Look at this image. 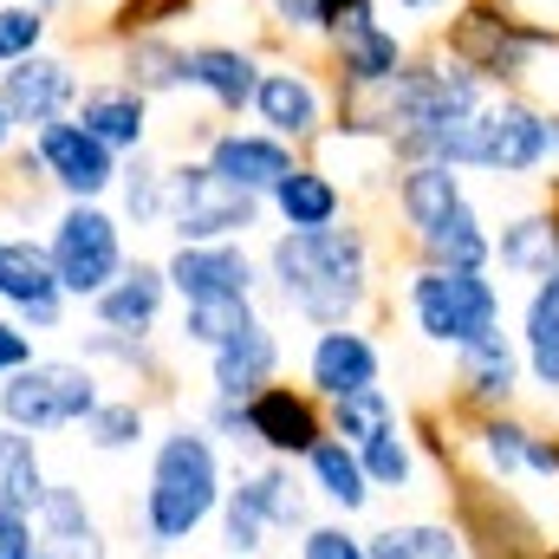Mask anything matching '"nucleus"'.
I'll use <instances>...</instances> for the list:
<instances>
[{"label": "nucleus", "instance_id": "f257e3e1", "mask_svg": "<svg viewBox=\"0 0 559 559\" xmlns=\"http://www.w3.org/2000/svg\"><path fill=\"white\" fill-rule=\"evenodd\" d=\"M371 280H378V254L358 222H332L306 235L280 228L261 254V286H274V299L312 332L358 325V312L371 306Z\"/></svg>", "mask_w": 559, "mask_h": 559}, {"label": "nucleus", "instance_id": "f03ea898", "mask_svg": "<svg viewBox=\"0 0 559 559\" xmlns=\"http://www.w3.org/2000/svg\"><path fill=\"white\" fill-rule=\"evenodd\" d=\"M222 488H228L222 442L202 429V417H176L163 436H150V468H143V495H138L143 559H163L182 540H195L215 521Z\"/></svg>", "mask_w": 559, "mask_h": 559}, {"label": "nucleus", "instance_id": "7ed1b4c3", "mask_svg": "<svg viewBox=\"0 0 559 559\" xmlns=\"http://www.w3.org/2000/svg\"><path fill=\"white\" fill-rule=\"evenodd\" d=\"M488 105V85L468 72V66H455L449 52H436V59H411L378 98H365V105H352L345 118H365V124H378L384 138H423V131H442V124H455V118H468V111H481Z\"/></svg>", "mask_w": 559, "mask_h": 559}, {"label": "nucleus", "instance_id": "20e7f679", "mask_svg": "<svg viewBox=\"0 0 559 559\" xmlns=\"http://www.w3.org/2000/svg\"><path fill=\"white\" fill-rule=\"evenodd\" d=\"M105 397V371H92L79 352H39L26 371H13L0 384V423L20 436H72L79 423L98 411Z\"/></svg>", "mask_w": 559, "mask_h": 559}, {"label": "nucleus", "instance_id": "39448f33", "mask_svg": "<svg viewBox=\"0 0 559 559\" xmlns=\"http://www.w3.org/2000/svg\"><path fill=\"white\" fill-rule=\"evenodd\" d=\"M39 241H46V261H52L72 306H92L131 261V235H124L111 202H59L46 215Z\"/></svg>", "mask_w": 559, "mask_h": 559}, {"label": "nucleus", "instance_id": "423d86ee", "mask_svg": "<svg viewBox=\"0 0 559 559\" xmlns=\"http://www.w3.org/2000/svg\"><path fill=\"white\" fill-rule=\"evenodd\" d=\"M312 514H306V488L293 481V462H254L241 468L228 488H222V508H215V534H222V554L228 559H254L267 554L274 534H299Z\"/></svg>", "mask_w": 559, "mask_h": 559}, {"label": "nucleus", "instance_id": "0eeeda50", "mask_svg": "<svg viewBox=\"0 0 559 559\" xmlns=\"http://www.w3.org/2000/svg\"><path fill=\"white\" fill-rule=\"evenodd\" d=\"M404 306L423 338L449 345V352H462L501 325V286L488 280V267H417L404 280Z\"/></svg>", "mask_w": 559, "mask_h": 559}, {"label": "nucleus", "instance_id": "6e6552de", "mask_svg": "<svg viewBox=\"0 0 559 559\" xmlns=\"http://www.w3.org/2000/svg\"><path fill=\"white\" fill-rule=\"evenodd\" d=\"M267 222V202L222 182L202 156H176L169 163V241H248Z\"/></svg>", "mask_w": 559, "mask_h": 559}, {"label": "nucleus", "instance_id": "1a4fd4ad", "mask_svg": "<svg viewBox=\"0 0 559 559\" xmlns=\"http://www.w3.org/2000/svg\"><path fill=\"white\" fill-rule=\"evenodd\" d=\"M325 46H332V85H338L345 111L365 105V98H378L411 66V46H404L397 26H384L378 0H345L338 20H332V33H325Z\"/></svg>", "mask_w": 559, "mask_h": 559}, {"label": "nucleus", "instance_id": "9d476101", "mask_svg": "<svg viewBox=\"0 0 559 559\" xmlns=\"http://www.w3.org/2000/svg\"><path fill=\"white\" fill-rule=\"evenodd\" d=\"M26 156H33L46 195H59V202H111V182H118V163H124V156H111L105 143L92 138L85 124H72V118L39 124L26 138Z\"/></svg>", "mask_w": 559, "mask_h": 559}, {"label": "nucleus", "instance_id": "9b49d317", "mask_svg": "<svg viewBox=\"0 0 559 559\" xmlns=\"http://www.w3.org/2000/svg\"><path fill=\"white\" fill-rule=\"evenodd\" d=\"M0 312L20 319L33 338L66 332V319H72V299H66L59 274H52V261H46L39 228L0 235Z\"/></svg>", "mask_w": 559, "mask_h": 559}, {"label": "nucleus", "instance_id": "f8f14e48", "mask_svg": "<svg viewBox=\"0 0 559 559\" xmlns=\"http://www.w3.org/2000/svg\"><path fill=\"white\" fill-rule=\"evenodd\" d=\"M248 118L280 143H319L332 131V92H325V79L306 66V59H280L261 72V85H254V105H248Z\"/></svg>", "mask_w": 559, "mask_h": 559}, {"label": "nucleus", "instance_id": "ddd939ff", "mask_svg": "<svg viewBox=\"0 0 559 559\" xmlns=\"http://www.w3.org/2000/svg\"><path fill=\"white\" fill-rule=\"evenodd\" d=\"M79 85H85L79 59L46 46V52H33V59H13V66H0V111L13 118V131H20V138H33L39 124H59V118H72V105H79Z\"/></svg>", "mask_w": 559, "mask_h": 559}, {"label": "nucleus", "instance_id": "4468645a", "mask_svg": "<svg viewBox=\"0 0 559 559\" xmlns=\"http://www.w3.org/2000/svg\"><path fill=\"white\" fill-rule=\"evenodd\" d=\"M163 274L176 306H202V299H254L261 293V261L248 254V241H176L163 254Z\"/></svg>", "mask_w": 559, "mask_h": 559}, {"label": "nucleus", "instance_id": "2eb2a0df", "mask_svg": "<svg viewBox=\"0 0 559 559\" xmlns=\"http://www.w3.org/2000/svg\"><path fill=\"white\" fill-rule=\"evenodd\" d=\"M248 436H254V449L267 455V462H306V449L319 442V436H332L325 429V404L306 391V384H261L248 404Z\"/></svg>", "mask_w": 559, "mask_h": 559}, {"label": "nucleus", "instance_id": "dca6fc26", "mask_svg": "<svg viewBox=\"0 0 559 559\" xmlns=\"http://www.w3.org/2000/svg\"><path fill=\"white\" fill-rule=\"evenodd\" d=\"M384 378V345L365 325H325L306 345V391L319 404H338L352 391H371Z\"/></svg>", "mask_w": 559, "mask_h": 559}, {"label": "nucleus", "instance_id": "f3484780", "mask_svg": "<svg viewBox=\"0 0 559 559\" xmlns=\"http://www.w3.org/2000/svg\"><path fill=\"white\" fill-rule=\"evenodd\" d=\"M72 124H85L111 156H138V150L156 143V105L143 92H131L124 79H85L79 105H72Z\"/></svg>", "mask_w": 559, "mask_h": 559}, {"label": "nucleus", "instance_id": "a211bd4d", "mask_svg": "<svg viewBox=\"0 0 559 559\" xmlns=\"http://www.w3.org/2000/svg\"><path fill=\"white\" fill-rule=\"evenodd\" d=\"M222 182H235V189H248V195H261L267 202V189H274L280 176L299 163V150L293 143L267 138L261 124H222V131H209L202 150H195Z\"/></svg>", "mask_w": 559, "mask_h": 559}, {"label": "nucleus", "instance_id": "6ab92c4d", "mask_svg": "<svg viewBox=\"0 0 559 559\" xmlns=\"http://www.w3.org/2000/svg\"><path fill=\"white\" fill-rule=\"evenodd\" d=\"M169 274H163V261H150V254H131L124 261V274L111 280L85 312H92V325H105V332H131V338H156L163 332V319H169Z\"/></svg>", "mask_w": 559, "mask_h": 559}, {"label": "nucleus", "instance_id": "aec40b11", "mask_svg": "<svg viewBox=\"0 0 559 559\" xmlns=\"http://www.w3.org/2000/svg\"><path fill=\"white\" fill-rule=\"evenodd\" d=\"M261 72H267V59L254 46H235V39H195L189 46V92L215 118H248Z\"/></svg>", "mask_w": 559, "mask_h": 559}, {"label": "nucleus", "instance_id": "412c9836", "mask_svg": "<svg viewBox=\"0 0 559 559\" xmlns=\"http://www.w3.org/2000/svg\"><path fill=\"white\" fill-rule=\"evenodd\" d=\"M33 534H39L46 559H111V534H105L98 508L85 501L79 481H59V475H52L39 514H33Z\"/></svg>", "mask_w": 559, "mask_h": 559}, {"label": "nucleus", "instance_id": "4be33fe9", "mask_svg": "<svg viewBox=\"0 0 559 559\" xmlns=\"http://www.w3.org/2000/svg\"><path fill=\"white\" fill-rule=\"evenodd\" d=\"M202 358H209V397L248 404L261 384L280 378V332L267 319H254V325H241L235 338H222V345L202 352Z\"/></svg>", "mask_w": 559, "mask_h": 559}, {"label": "nucleus", "instance_id": "5701e85b", "mask_svg": "<svg viewBox=\"0 0 559 559\" xmlns=\"http://www.w3.org/2000/svg\"><path fill=\"white\" fill-rule=\"evenodd\" d=\"M111 79H124L150 105L189 92V39H176V33H131V39H118L111 46Z\"/></svg>", "mask_w": 559, "mask_h": 559}, {"label": "nucleus", "instance_id": "b1692460", "mask_svg": "<svg viewBox=\"0 0 559 559\" xmlns=\"http://www.w3.org/2000/svg\"><path fill=\"white\" fill-rule=\"evenodd\" d=\"M514 384H521V345H514L501 325L455 352V397H462L468 411H508Z\"/></svg>", "mask_w": 559, "mask_h": 559}, {"label": "nucleus", "instance_id": "393cba45", "mask_svg": "<svg viewBox=\"0 0 559 559\" xmlns=\"http://www.w3.org/2000/svg\"><path fill=\"white\" fill-rule=\"evenodd\" d=\"M267 215H274L280 228H293V235L332 228V222H345V182L325 163H293L267 189Z\"/></svg>", "mask_w": 559, "mask_h": 559}, {"label": "nucleus", "instance_id": "a878e982", "mask_svg": "<svg viewBox=\"0 0 559 559\" xmlns=\"http://www.w3.org/2000/svg\"><path fill=\"white\" fill-rule=\"evenodd\" d=\"M306 495H319L338 521H352V514H365L371 508V481H365V462H358V449L345 442V436H319L312 449H306Z\"/></svg>", "mask_w": 559, "mask_h": 559}, {"label": "nucleus", "instance_id": "bb28decb", "mask_svg": "<svg viewBox=\"0 0 559 559\" xmlns=\"http://www.w3.org/2000/svg\"><path fill=\"white\" fill-rule=\"evenodd\" d=\"M391 202H397V215H404V228H411V241H417V235H429L455 202H468V189H462V169H449V163H397Z\"/></svg>", "mask_w": 559, "mask_h": 559}, {"label": "nucleus", "instance_id": "cd10ccee", "mask_svg": "<svg viewBox=\"0 0 559 559\" xmlns=\"http://www.w3.org/2000/svg\"><path fill=\"white\" fill-rule=\"evenodd\" d=\"M111 209H118L124 235H131V228H138V235L163 228V215H169V156H156V143L118 163V182H111Z\"/></svg>", "mask_w": 559, "mask_h": 559}, {"label": "nucleus", "instance_id": "c85d7f7f", "mask_svg": "<svg viewBox=\"0 0 559 559\" xmlns=\"http://www.w3.org/2000/svg\"><path fill=\"white\" fill-rule=\"evenodd\" d=\"M417 254L423 267H488L495 261V235H488L475 202H455L429 235H417Z\"/></svg>", "mask_w": 559, "mask_h": 559}, {"label": "nucleus", "instance_id": "c756f323", "mask_svg": "<svg viewBox=\"0 0 559 559\" xmlns=\"http://www.w3.org/2000/svg\"><path fill=\"white\" fill-rule=\"evenodd\" d=\"M521 365L534 371L547 397H559V267L534 280V299L521 319Z\"/></svg>", "mask_w": 559, "mask_h": 559}, {"label": "nucleus", "instance_id": "7c9ffc66", "mask_svg": "<svg viewBox=\"0 0 559 559\" xmlns=\"http://www.w3.org/2000/svg\"><path fill=\"white\" fill-rule=\"evenodd\" d=\"M46 488H52V468H46L39 436L0 429V508H7V514H39Z\"/></svg>", "mask_w": 559, "mask_h": 559}, {"label": "nucleus", "instance_id": "2f4dec72", "mask_svg": "<svg viewBox=\"0 0 559 559\" xmlns=\"http://www.w3.org/2000/svg\"><path fill=\"white\" fill-rule=\"evenodd\" d=\"M527 442H534V429H527L521 417H508V411H481L475 429H468V449H475L481 475L501 481V488L527 475Z\"/></svg>", "mask_w": 559, "mask_h": 559}, {"label": "nucleus", "instance_id": "473e14b6", "mask_svg": "<svg viewBox=\"0 0 559 559\" xmlns=\"http://www.w3.org/2000/svg\"><path fill=\"white\" fill-rule=\"evenodd\" d=\"M79 436H85L92 455H131V449L150 442V404H143L138 391H118V397L105 391L98 411L79 423Z\"/></svg>", "mask_w": 559, "mask_h": 559}, {"label": "nucleus", "instance_id": "72a5a7b5", "mask_svg": "<svg viewBox=\"0 0 559 559\" xmlns=\"http://www.w3.org/2000/svg\"><path fill=\"white\" fill-rule=\"evenodd\" d=\"M371 559H468V540L455 521H391L365 534Z\"/></svg>", "mask_w": 559, "mask_h": 559}, {"label": "nucleus", "instance_id": "f704fd0d", "mask_svg": "<svg viewBox=\"0 0 559 559\" xmlns=\"http://www.w3.org/2000/svg\"><path fill=\"white\" fill-rule=\"evenodd\" d=\"M495 261L521 280H540L559 267V215H521L495 235Z\"/></svg>", "mask_w": 559, "mask_h": 559}, {"label": "nucleus", "instance_id": "c9c22d12", "mask_svg": "<svg viewBox=\"0 0 559 559\" xmlns=\"http://www.w3.org/2000/svg\"><path fill=\"white\" fill-rule=\"evenodd\" d=\"M261 306L254 299H202V306H176V338L189 352H215L222 338H235L241 325H254Z\"/></svg>", "mask_w": 559, "mask_h": 559}, {"label": "nucleus", "instance_id": "e433bc0d", "mask_svg": "<svg viewBox=\"0 0 559 559\" xmlns=\"http://www.w3.org/2000/svg\"><path fill=\"white\" fill-rule=\"evenodd\" d=\"M79 358L92 365V371H124V378H143V384H156L163 378V358H156V338H131V332H105V325H92V332H79Z\"/></svg>", "mask_w": 559, "mask_h": 559}, {"label": "nucleus", "instance_id": "4c0bfd02", "mask_svg": "<svg viewBox=\"0 0 559 559\" xmlns=\"http://www.w3.org/2000/svg\"><path fill=\"white\" fill-rule=\"evenodd\" d=\"M52 26H59L52 7H39V0H0V66L46 52L52 46Z\"/></svg>", "mask_w": 559, "mask_h": 559}, {"label": "nucleus", "instance_id": "58836bf2", "mask_svg": "<svg viewBox=\"0 0 559 559\" xmlns=\"http://www.w3.org/2000/svg\"><path fill=\"white\" fill-rule=\"evenodd\" d=\"M397 423V404H391V391L384 384H371V391H352V397H338V404H325V429L332 436H345L352 449L358 442H371L378 429H391Z\"/></svg>", "mask_w": 559, "mask_h": 559}, {"label": "nucleus", "instance_id": "ea45409f", "mask_svg": "<svg viewBox=\"0 0 559 559\" xmlns=\"http://www.w3.org/2000/svg\"><path fill=\"white\" fill-rule=\"evenodd\" d=\"M358 462H365V481L384 495V488H411L417 481V449H411V436H404V423H391V429H378L371 442H358Z\"/></svg>", "mask_w": 559, "mask_h": 559}, {"label": "nucleus", "instance_id": "a19ab883", "mask_svg": "<svg viewBox=\"0 0 559 559\" xmlns=\"http://www.w3.org/2000/svg\"><path fill=\"white\" fill-rule=\"evenodd\" d=\"M195 0H118L105 13V46L131 39V33H176V20H189Z\"/></svg>", "mask_w": 559, "mask_h": 559}, {"label": "nucleus", "instance_id": "79ce46f5", "mask_svg": "<svg viewBox=\"0 0 559 559\" xmlns=\"http://www.w3.org/2000/svg\"><path fill=\"white\" fill-rule=\"evenodd\" d=\"M261 7H267V20L286 39H325L345 0H261Z\"/></svg>", "mask_w": 559, "mask_h": 559}, {"label": "nucleus", "instance_id": "37998d69", "mask_svg": "<svg viewBox=\"0 0 559 559\" xmlns=\"http://www.w3.org/2000/svg\"><path fill=\"white\" fill-rule=\"evenodd\" d=\"M299 559H371V547L345 521H306L299 527Z\"/></svg>", "mask_w": 559, "mask_h": 559}, {"label": "nucleus", "instance_id": "c03bdc74", "mask_svg": "<svg viewBox=\"0 0 559 559\" xmlns=\"http://www.w3.org/2000/svg\"><path fill=\"white\" fill-rule=\"evenodd\" d=\"M202 429H209L215 442H228L235 455H261V449H254V436H248V411H241V404H228V397H209V404H202Z\"/></svg>", "mask_w": 559, "mask_h": 559}, {"label": "nucleus", "instance_id": "a18cd8bd", "mask_svg": "<svg viewBox=\"0 0 559 559\" xmlns=\"http://www.w3.org/2000/svg\"><path fill=\"white\" fill-rule=\"evenodd\" d=\"M33 358H39V338H33L20 319H7V312H0V384H7L13 371H26Z\"/></svg>", "mask_w": 559, "mask_h": 559}, {"label": "nucleus", "instance_id": "49530a36", "mask_svg": "<svg viewBox=\"0 0 559 559\" xmlns=\"http://www.w3.org/2000/svg\"><path fill=\"white\" fill-rule=\"evenodd\" d=\"M0 559H39L33 514H7V508H0Z\"/></svg>", "mask_w": 559, "mask_h": 559}, {"label": "nucleus", "instance_id": "de8ad7c7", "mask_svg": "<svg viewBox=\"0 0 559 559\" xmlns=\"http://www.w3.org/2000/svg\"><path fill=\"white\" fill-rule=\"evenodd\" d=\"M378 7H397L404 20H449V13H462L468 0H378Z\"/></svg>", "mask_w": 559, "mask_h": 559}, {"label": "nucleus", "instance_id": "09e8293b", "mask_svg": "<svg viewBox=\"0 0 559 559\" xmlns=\"http://www.w3.org/2000/svg\"><path fill=\"white\" fill-rule=\"evenodd\" d=\"M20 131H13V118H7V111H0V169H7V163H13V156H20Z\"/></svg>", "mask_w": 559, "mask_h": 559}, {"label": "nucleus", "instance_id": "8fccbe9b", "mask_svg": "<svg viewBox=\"0 0 559 559\" xmlns=\"http://www.w3.org/2000/svg\"><path fill=\"white\" fill-rule=\"evenodd\" d=\"M547 163H559V118H547Z\"/></svg>", "mask_w": 559, "mask_h": 559}, {"label": "nucleus", "instance_id": "3c124183", "mask_svg": "<svg viewBox=\"0 0 559 559\" xmlns=\"http://www.w3.org/2000/svg\"><path fill=\"white\" fill-rule=\"evenodd\" d=\"M39 7H72V0H39Z\"/></svg>", "mask_w": 559, "mask_h": 559}, {"label": "nucleus", "instance_id": "603ef678", "mask_svg": "<svg viewBox=\"0 0 559 559\" xmlns=\"http://www.w3.org/2000/svg\"><path fill=\"white\" fill-rule=\"evenodd\" d=\"M547 559H559V554H547Z\"/></svg>", "mask_w": 559, "mask_h": 559}, {"label": "nucleus", "instance_id": "864d4df0", "mask_svg": "<svg viewBox=\"0 0 559 559\" xmlns=\"http://www.w3.org/2000/svg\"><path fill=\"white\" fill-rule=\"evenodd\" d=\"M0 235H7V228H0Z\"/></svg>", "mask_w": 559, "mask_h": 559}, {"label": "nucleus", "instance_id": "5fc2aeb1", "mask_svg": "<svg viewBox=\"0 0 559 559\" xmlns=\"http://www.w3.org/2000/svg\"><path fill=\"white\" fill-rule=\"evenodd\" d=\"M0 429H7V423H0Z\"/></svg>", "mask_w": 559, "mask_h": 559}, {"label": "nucleus", "instance_id": "6e6d98bb", "mask_svg": "<svg viewBox=\"0 0 559 559\" xmlns=\"http://www.w3.org/2000/svg\"><path fill=\"white\" fill-rule=\"evenodd\" d=\"M39 559H46V554H39Z\"/></svg>", "mask_w": 559, "mask_h": 559}]
</instances>
